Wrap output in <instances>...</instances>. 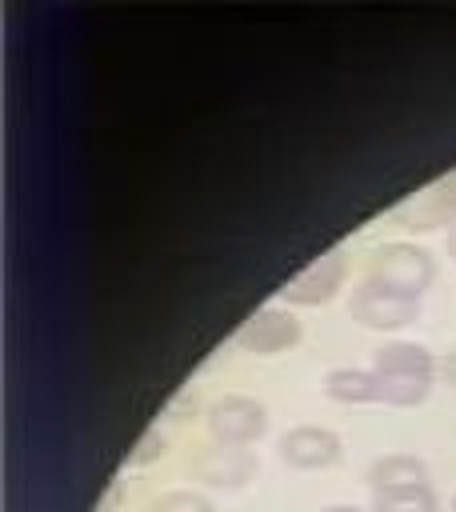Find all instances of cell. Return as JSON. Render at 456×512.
Listing matches in <instances>:
<instances>
[{
    "mask_svg": "<svg viewBox=\"0 0 456 512\" xmlns=\"http://www.w3.org/2000/svg\"><path fill=\"white\" fill-rule=\"evenodd\" d=\"M408 484H428V464L412 452H388L368 468V488L372 492H392Z\"/></svg>",
    "mask_w": 456,
    "mask_h": 512,
    "instance_id": "30bf717a",
    "label": "cell"
},
{
    "mask_svg": "<svg viewBox=\"0 0 456 512\" xmlns=\"http://www.w3.org/2000/svg\"><path fill=\"white\" fill-rule=\"evenodd\" d=\"M280 460L288 468H300V472H316V468H332L344 460V440L332 432V428H320V424H296L280 436L276 444Z\"/></svg>",
    "mask_w": 456,
    "mask_h": 512,
    "instance_id": "5b68a950",
    "label": "cell"
},
{
    "mask_svg": "<svg viewBox=\"0 0 456 512\" xmlns=\"http://www.w3.org/2000/svg\"><path fill=\"white\" fill-rule=\"evenodd\" d=\"M444 248H448V256H452V260H456V224H452V228H448V236H444Z\"/></svg>",
    "mask_w": 456,
    "mask_h": 512,
    "instance_id": "e0dca14e",
    "label": "cell"
},
{
    "mask_svg": "<svg viewBox=\"0 0 456 512\" xmlns=\"http://www.w3.org/2000/svg\"><path fill=\"white\" fill-rule=\"evenodd\" d=\"M360 280L376 284V288H388V292H400L408 300H420L436 280V260L420 244L388 240V244L372 248V256L364 260V276Z\"/></svg>",
    "mask_w": 456,
    "mask_h": 512,
    "instance_id": "6da1fadb",
    "label": "cell"
},
{
    "mask_svg": "<svg viewBox=\"0 0 456 512\" xmlns=\"http://www.w3.org/2000/svg\"><path fill=\"white\" fill-rule=\"evenodd\" d=\"M372 512H440L432 484H408L392 492H372Z\"/></svg>",
    "mask_w": 456,
    "mask_h": 512,
    "instance_id": "7c38bea8",
    "label": "cell"
},
{
    "mask_svg": "<svg viewBox=\"0 0 456 512\" xmlns=\"http://www.w3.org/2000/svg\"><path fill=\"white\" fill-rule=\"evenodd\" d=\"M324 396L340 404H380V376L372 368H332L324 376Z\"/></svg>",
    "mask_w": 456,
    "mask_h": 512,
    "instance_id": "8fae6325",
    "label": "cell"
},
{
    "mask_svg": "<svg viewBox=\"0 0 456 512\" xmlns=\"http://www.w3.org/2000/svg\"><path fill=\"white\" fill-rule=\"evenodd\" d=\"M392 220H396L400 228H408V232H428V228H436V224H448V228L456 224V216H452L448 196H444L440 184H432V188L416 192L412 200H404V204L392 212Z\"/></svg>",
    "mask_w": 456,
    "mask_h": 512,
    "instance_id": "9c48e42d",
    "label": "cell"
},
{
    "mask_svg": "<svg viewBox=\"0 0 456 512\" xmlns=\"http://www.w3.org/2000/svg\"><path fill=\"white\" fill-rule=\"evenodd\" d=\"M300 336H304V332H300V320H296L288 308L268 304V308H256V312L240 324L236 344H240L244 352H256V356H280V352L296 348Z\"/></svg>",
    "mask_w": 456,
    "mask_h": 512,
    "instance_id": "277c9868",
    "label": "cell"
},
{
    "mask_svg": "<svg viewBox=\"0 0 456 512\" xmlns=\"http://www.w3.org/2000/svg\"><path fill=\"white\" fill-rule=\"evenodd\" d=\"M256 452L252 448H236V444H208L200 448V456L192 460L196 480L212 484V488H240L256 476Z\"/></svg>",
    "mask_w": 456,
    "mask_h": 512,
    "instance_id": "52a82bcc",
    "label": "cell"
},
{
    "mask_svg": "<svg viewBox=\"0 0 456 512\" xmlns=\"http://www.w3.org/2000/svg\"><path fill=\"white\" fill-rule=\"evenodd\" d=\"M324 512H360V508H324Z\"/></svg>",
    "mask_w": 456,
    "mask_h": 512,
    "instance_id": "ac0fdd59",
    "label": "cell"
},
{
    "mask_svg": "<svg viewBox=\"0 0 456 512\" xmlns=\"http://www.w3.org/2000/svg\"><path fill=\"white\" fill-rule=\"evenodd\" d=\"M452 512H456V496H452Z\"/></svg>",
    "mask_w": 456,
    "mask_h": 512,
    "instance_id": "d6986e66",
    "label": "cell"
},
{
    "mask_svg": "<svg viewBox=\"0 0 456 512\" xmlns=\"http://www.w3.org/2000/svg\"><path fill=\"white\" fill-rule=\"evenodd\" d=\"M372 368L380 376H396V380H428L436 376V356L424 348V344H412V340H388L376 348L372 356Z\"/></svg>",
    "mask_w": 456,
    "mask_h": 512,
    "instance_id": "ba28073f",
    "label": "cell"
},
{
    "mask_svg": "<svg viewBox=\"0 0 456 512\" xmlns=\"http://www.w3.org/2000/svg\"><path fill=\"white\" fill-rule=\"evenodd\" d=\"M436 372H440V380H444V384L456 392V348L440 356V368H436Z\"/></svg>",
    "mask_w": 456,
    "mask_h": 512,
    "instance_id": "9a60e30c",
    "label": "cell"
},
{
    "mask_svg": "<svg viewBox=\"0 0 456 512\" xmlns=\"http://www.w3.org/2000/svg\"><path fill=\"white\" fill-rule=\"evenodd\" d=\"M204 428L216 444H236V448H248L264 436L268 428V412L260 400L252 396H240V392H228L220 400H212L208 416H204Z\"/></svg>",
    "mask_w": 456,
    "mask_h": 512,
    "instance_id": "7a4b0ae2",
    "label": "cell"
},
{
    "mask_svg": "<svg viewBox=\"0 0 456 512\" xmlns=\"http://www.w3.org/2000/svg\"><path fill=\"white\" fill-rule=\"evenodd\" d=\"M160 456V436L156 432H148L144 440H140V452L132 456V464H140V460H156Z\"/></svg>",
    "mask_w": 456,
    "mask_h": 512,
    "instance_id": "5bb4252c",
    "label": "cell"
},
{
    "mask_svg": "<svg viewBox=\"0 0 456 512\" xmlns=\"http://www.w3.org/2000/svg\"><path fill=\"white\" fill-rule=\"evenodd\" d=\"M420 312V300H408L400 292H388V288H376V284H356L348 292V316L360 324V328H376V332H396V328H408Z\"/></svg>",
    "mask_w": 456,
    "mask_h": 512,
    "instance_id": "3957f363",
    "label": "cell"
},
{
    "mask_svg": "<svg viewBox=\"0 0 456 512\" xmlns=\"http://www.w3.org/2000/svg\"><path fill=\"white\" fill-rule=\"evenodd\" d=\"M440 188H444L448 208H452V216H456V172H452V176H444V180H440Z\"/></svg>",
    "mask_w": 456,
    "mask_h": 512,
    "instance_id": "2e32d148",
    "label": "cell"
},
{
    "mask_svg": "<svg viewBox=\"0 0 456 512\" xmlns=\"http://www.w3.org/2000/svg\"><path fill=\"white\" fill-rule=\"evenodd\" d=\"M148 512H216V504L200 492H188V488H176V492H164L148 504Z\"/></svg>",
    "mask_w": 456,
    "mask_h": 512,
    "instance_id": "4fadbf2b",
    "label": "cell"
},
{
    "mask_svg": "<svg viewBox=\"0 0 456 512\" xmlns=\"http://www.w3.org/2000/svg\"><path fill=\"white\" fill-rule=\"evenodd\" d=\"M344 272H348V252H344V248H328L316 264H308L304 272H296V276L280 288V300H284V304H304V308L328 304V300L340 292Z\"/></svg>",
    "mask_w": 456,
    "mask_h": 512,
    "instance_id": "8992f818",
    "label": "cell"
}]
</instances>
